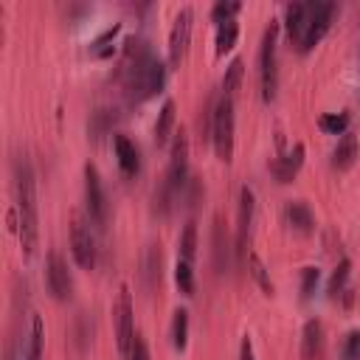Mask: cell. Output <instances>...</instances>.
Wrapping results in <instances>:
<instances>
[{"label":"cell","instance_id":"cell-1","mask_svg":"<svg viewBox=\"0 0 360 360\" xmlns=\"http://www.w3.org/2000/svg\"><path fill=\"white\" fill-rule=\"evenodd\" d=\"M14 217H17V233H20V245L22 253L31 256L37 248V183H34V169L25 158L14 160Z\"/></svg>","mask_w":360,"mask_h":360},{"label":"cell","instance_id":"cell-2","mask_svg":"<svg viewBox=\"0 0 360 360\" xmlns=\"http://www.w3.org/2000/svg\"><path fill=\"white\" fill-rule=\"evenodd\" d=\"M233 98L231 96H219L214 110H211V143L219 160H231L233 155Z\"/></svg>","mask_w":360,"mask_h":360},{"label":"cell","instance_id":"cell-3","mask_svg":"<svg viewBox=\"0 0 360 360\" xmlns=\"http://www.w3.org/2000/svg\"><path fill=\"white\" fill-rule=\"evenodd\" d=\"M276 42H278V20H270V25L262 34V48H259V79H262V98L264 101H273L276 87H278Z\"/></svg>","mask_w":360,"mask_h":360},{"label":"cell","instance_id":"cell-4","mask_svg":"<svg viewBox=\"0 0 360 360\" xmlns=\"http://www.w3.org/2000/svg\"><path fill=\"white\" fill-rule=\"evenodd\" d=\"M335 11H338V6L335 3H309V20H307V31H304V37H301V53H307V51H312L321 39H323V34L329 31V25H332V17H335Z\"/></svg>","mask_w":360,"mask_h":360},{"label":"cell","instance_id":"cell-5","mask_svg":"<svg viewBox=\"0 0 360 360\" xmlns=\"http://www.w3.org/2000/svg\"><path fill=\"white\" fill-rule=\"evenodd\" d=\"M115 335H118V352L127 357L135 340V312H132V295L129 287L124 284L118 292V304H115Z\"/></svg>","mask_w":360,"mask_h":360},{"label":"cell","instance_id":"cell-6","mask_svg":"<svg viewBox=\"0 0 360 360\" xmlns=\"http://www.w3.org/2000/svg\"><path fill=\"white\" fill-rule=\"evenodd\" d=\"M188 183V135L186 129H180L172 141V160H169V174H166V186L180 194Z\"/></svg>","mask_w":360,"mask_h":360},{"label":"cell","instance_id":"cell-7","mask_svg":"<svg viewBox=\"0 0 360 360\" xmlns=\"http://www.w3.org/2000/svg\"><path fill=\"white\" fill-rule=\"evenodd\" d=\"M191 20H194V11L191 6H183L174 17V25L169 31V65L177 68L188 51V42H191Z\"/></svg>","mask_w":360,"mask_h":360},{"label":"cell","instance_id":"cell-8","mask_svg":"<svg viewBox=\"0 0 360 360\" xmlns=\"http://www.w3.org/2000/svg\"><path fill=\"white\" fill-rule=\"evenodd\" d=\"M84 200H87V214L96 225H104L107 222V194H104V186H101V177H98V169L93 163L84 166Z\"/></svg>","mask_w":360,"mask_h":360},{"label":"cell","instance_id":"cell-9","mask_svg":"<svg viewBox=\"0 0 360 360\" xmlns=\"http://www.w3.org/2000/svg\"><path fill=\"white\" fill-rule=\"evenodd\" d=\"M70 253L76 259L79 267L90 270L96 264V242H93V233L84 228V222L79 217H73L70 222Z\"/></svg>","mask_w":360,"mask_h":360},{"label":"cell","instance_id":"cell-10","mask_svg":"<svg viewBox=\"0 0 360 360\" xmlns=\"http://www.w3.org/2000/svg\"><path fill=\"white\" fill-rule=\"evenodd\" d=\"M45 281H48V290L56 301H68L70 292H73V278H70V270L65 264V259L59 253H51L48 256V267H45Z\"/></svg>","mask_w":360,"mask_h":360},{"label":"cell","instance_id":"cell-11","mask_svg":"<svg viewBox=\"0 0 360 360\" xmlns=\"http://www.w3.org/2000/svg\"><path fill=\"white\" fill-rule=\"evenodd\" d=\"M253 188L242 186L239 191V214H236V250L239 256H245V245H248V231H250V219H253Z\"/></svg>","mask_w":360,"mask_h":360},{"label":"cell","instance_id":"cell-12","mask_svg":"<svg viewBox=\"0 0 360 360\" xmlns=\"http://www.w3.org/2000/svg\"><path fill=\"white\" fill-rule=\"evenodd\" d=\"M301 357L304 360H321L323 357V323L318 318H309L301 332Z\"/></svg>","mask_w":360,"mask_h":360},{"label":"cell","instance_id":"cell-13","mask_svg":"<svg viewBox=\"0 0 360 360\" xmlns=\"http://www.w3.org/2000/svg\"><path fill=\"white\" fill-rule=\"evenodd\" d=\"M307 20H309V3H292L284 11V31L290 37V42L301 45V37L307 31Z\"/></svg>","mask_w":360,"mask_h":360},{"label":"cell","instance_id":"cell-14","mask_svg":"<svg viewBox=\"0 0 360 360\" xmlns=\"http://www.w3.org/2000/svg\"><path fill=\"white\" fill-rule=\"evenodd\" d=\"M357 155H360L357 135H354V132H343V135H340V141H338V146L332 149V166H335L338 172H346V169H352V166H354Z\"/></svg>","mask_w":360,"mask_h":360},{"label":"cell","instance_id":"cell-15","mask_svg":"<svg viewBox=\"0 0 360 360\" xmlns=\"http://www.w3.org/2000/svg\"><path fill=\"white\" fill-rule=\"evenodd\" d=\"M284 219H287V225H290L292 231H298V233H309V231L315 228V217H312L309 205L301 202V200H292V202L284 205Z\"/></svg>","mask_w":360,"mask_h":360},{"label":"cell","instance_id":"cell-16","mask_svg":"<svg viewBox=\"0 0 360 360\" xmlns=\"http://www.w3.org/2000/svg\"><path fill=\"white\" fill-rule=\"evenodd\" d=\"M301 163H304V143H295V146H292L284 158H278V163L273 166L276 180H278V183H290V180L298 174Z\"/></svg>","mask_w":360,"mask_h":360},{"label":"cell","instance_id":"cell-17","mask_svg":"<svg viewBox=\"0 0 360 360\" xmlns=\"http://www.w3.org/2000/svg\"><path fill=\"white\" fill-rule=\"evenodd\" d=\"M115 158H118V166H121L124 174H135L138 166H141L138 149L127 135H115Z\"/></svg>","mask_w":360,"mask_h":360},{"label":"cell","instance_id":"cell-18","mask_svg":"<svg viewBox=\"0 0 360 360\" xmlns=\"http://www.w3.org/2000/svg\"><path fill=\"white\" fill-rule=\"evenodd\" d=\"M172 129H174V101L166 98L163 107H160V112H158V121H155V143L163 146L169 141Z\"/></svg>","mask_w":360,"mask_h":360},{"label":"cell","instance_id":"cell-19","mask_svg":"<svg viewBox=\"0 0 360 360\" xmlns=\"http://www.w3.org/2000/svg\"><path fill=\"white\" fill-rule=\"evenodd\" d=\"M42 346H45V323L39 315L31 318V335H28V349L25 360H42Z\"/></svg>","mask_w":360,"mask_h":360},{"label":"cell","instance_id":"cell-20","mask_svg":"<svg viewBox=\"0 0 360 360\" xmlns=\"http://www.w3.org/2000/svg\"><path fill=\"white\" fill-rule=\"evenodd\" d=\"M211 239H214V267H217V273H225V267H228V239H225L219 217L214 219V236Z\"/></svg>","mask_w":360,"mask_h":360},{"label":"cell","instance_id":"cell-21","mask_svg":"<svg viewBox=\"0 0 360 360\" xmlns=\"http://www.w3.org/2000/svg\"><path fill=\"white\" fill-rule=\"evenodd\" d=\"M186 343H188V312L174 309V315H172V346L177 352H183Z\"/></svg>","mask_w":360,"mask_h":360},{"label":"cell","instance_id":"cell-22","mask_svg":"<svg viewBox=\"0 0 360 360\" xmlns=\"http://www.w3.org/2000/svg\"><path fill=\"white\" fill-rule=\"evenodd\" d=\"M242 76H245V62L236 56V59H231V65L225 68V76H222V93H225V96H233V93L242 87Z\"/></svg>","mask_w":360,"mask_h":360},{"label":"cell","instance_id":"cell-23","mask_svg":"<svg viewBox=\"0 0 360 360\" xmlns=\"http://www.w3.org/2000/svg\"><path fill=\"white\" fill-rule=\"evenodd\" d=\"M143 281H146V290H155L160 284V250L155 245L146 250V259H143Z\"/></svg>","mask_w":360,"mask_h":360},{"label":"cell","instance_id":"cell-24","mask_svg":"<svg viewBox=\"0 0 360 360\" xmlns=\"http://www.w3.org/2000/svg\"><path fill=\"white\" fill-rule=\"evenodd\" d=\"M236 37H239V25L236 20H228V22H219L217 25V53H228L233 45H236Z\"/></svg>","mask_w":360,"mask_h":360},{"label":"cell","instance_id":"cell-25","mask_svg":"<svg viewBox=\"0 0 360 360\" xmlns=\"http://www.w3.org/2000/svg\"><path fill=\"white\" fill-rule=\"evenodd\" d=\"M248 267H250V276L256 278V284L262 287L264 295H273V281H270V270L264 267V262L256 256V253H248Z\"/></svg>","mask_w":360,"mask_h":360},{"label":"cell","instance_id":"cell-26","mask_svg":"<svg viewBox=\"0 0 360 360\" xmlns=\"http://www.w3.org/2000/svg\"><path fill=\"white\" fill-rule=\"evenodd\" d=\"M318 124L326 135H343V132H349V112H326V115H321Z\"/></svg>","mask_w":360,"mask_h":360},{"label":"cell","instance_id":"cell-27","mask_svg":"<svg viewBox=\"0 0 360 360\" xmlns=\"http://www.w3.org/2000/svg\"><path fill=\"white\" fill-rule=\"evenodd\" d=\"M174 281H177V287H180L183 295H194V270H191V262L177 259V264H174Z\"/></svg>","mask_w":360,"mask_h":360},{"label":"cell","instance_id":"cell-28","mask_svg":"<svg viewBox=\"0 0 360 360\" xmlns=\"http://www.w3.org/2000/svg\"><path fill=\"white\" fill-rule=\"evenodd\" d=\"M349 273H352V262H349V259H340V262H338V267H335V273H332V278H329V287H326L329 298H338V295L343 292Z\"/></svg>","mask_w":360,"mask_h":360},{"label":"cell","instance_id":"cell-29","mask_svg":"<svg viewBox=\"0 0 360 360\" xmlns=\"http://www.w3.org/2000/svg\"><path fill=\"white\" fill-rule=\"evenodd\" d=\"M177 248H180V259H186V262L194 259V250H197V225L194 222H186Z\"/></svg>","mask_w":360,"mask_h":360},{"label":"cell","instance_id":"cell-30","mask_svg":"<svg viewBox=\"0 0 360 360\" xmlns=\"http://www.w3.org/2000/svg\"><path fill=\"white\" fill-rule=\"evenodd\" d=\"M318 281H321V270H318V267L309 264V267L301 270V298H304V301H309V298L315 295Z\"/></svg>","mask_w":360,"mask_h":360},{"label":"cell","instance_id":"cell-31","mask_svg":"<svg viewBox=\"0 0 360 360\" xmlns=\"http://www.w3.org/2000/svg\"><path fill=\"white\" fill-rule=\"evenodd\" d=\"M121 31V25H112V28H107L96 42H93V56H98V59H104V56H110L112 53V39H115V34Z\"/></svg>","mask_w":360,"mask_h":360},{"label":"cell","instance_id":"cell-32","mask_svg":"<svg viewBox=\"0 0 360 360\" xmlns=\"http://www.w3.org/2000/svg\"><path fill=\"white\" fill-rule=\"evenodd\" d=\"M110 127H112L110 110H96L93 118H90V135H93V138H101V135L110 132Z\"/></svg>","mask_w":360,"mask_h":360},{"label":"cell","instance_id":"cell-33","mask_svg":"<svg viewBox=\"0 0 360 360\" xmlns=\"http://www.w3.org/2000/svg\"><path fill=\"white\" fill-rule=\"evenodd\" d=\"M242 6L239 3H214V8H211V20L219 25V22H228V20H233V14L239 11Z\"/></svg>","mask_w":360,"mask_h":360},{"label":"cell","instance_id":"cell-34","mask_svg":"<svg viewBox=\"0 0 360 360\" xmlns=\"http://www.w3.org/2000/svg\"><path fill=\"white\" fill-rule=\"evenodd\" d=\"M343 360H360V329L349 332V338L343 343Z\"/></svg>","mask_w":360,"mask_h":360},{"label":"cell","instance_id":"cell-35","mask_svg":"<svg viewBox=\"0 0 360 360\" xmlns=\"http://www.w3.org/2000/svg\"><path fill=\"white\" fill-rule=\"evenodd\" d=\"M127 360H149V349H146V340H143L141 335H135V340H132V349H129Z\"/></svg>","mask_w":360,"mask_h":360},{"label":"cell","instance_id":"cell-36","mask_svg":"<svg viewBox=\"0 0 360 360\" xmlns=\"http://www.w3.org/2000/svg\"><path fill=\"white\" fill-rule=\"evenodd\" d=\"M239 360H256V354H253V343H250L248 335H245L242 343H239Z\"/></svg>","mask_w":360,"mask_h":360}]
</instances>
